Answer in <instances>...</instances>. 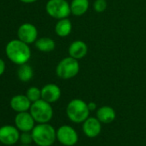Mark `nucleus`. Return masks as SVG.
<instances>
[{
    "label": "nucleus",
    "instance_id": "obj_23",
    "mask_svg": "<svg viewBox=\"0 0 146 146\" xmlns=\"http://www.w3.org/2000/svg\"><path fill=\"white\" fill-rule=\"evenodd\" d=\"M88 107H89V109H90V112L97 110V104L96 102H88Z\"/></svg>",
    "mask_w": 146,
    "mask_h": 146
},
{
    "label": "nucleus",
    "instance_id": "obj_6",
    "mask_svg": "<svg viewBox=\"0 0 146 146\" xmlns=\"http://www.w3.org/2000/svg\"><path fill=\"white\" fill-rule=\"evenodd\" d=\"M46 11L51 17L57 20L68 18L71 14L70 5L67 0H48Z\"/></svg>",
    "mask_w": 146,
    "mask_h": 146
},
{
    "label": "nucleus",
    "instance_id": "obj_25",
    "mask_svg": "<svg viewBox=\"0 0 146 146\" xmlns=\"http://www.w3.org/2000/svg\"><path fill=\"white\" fill-rule=\"evenodd\" d=\"M20 1L23 2V3H25V4H31V3L36 2L37 0H20Z\"/></svg>",
    "mask_w": 146,
    "mask_h": 146
},
{
    "label": "nucleus",
    "instance_id": "obj_11",
    "mask_svg": "<svg viewBox=\"0 0 146 146\" xmlns=\"http://www.w3.org/2000/svg\"><path fill=\"white\" fill-rule=\"evenodd\" d=\"M102 122L96 117H89L83 123V131L86 137L95 138L102 131Z\"/></svg>",
    "mask_w": 146,
    "mask_h": 146
},
{
    "label": "nucleus",
    "instance_id": "obj_15",
    "mask_svg": "<svg viewBox=\"0 0 146 146\" xmlns=\"http://www.w3.org/2000/svg\"><path fill=\"white\" fill-rule=\"evenodd\" d=\"M96 118L102 124H110L116 119V112L110 106H102L96 110Z\"/></svg>",
    "mask_w": 146,
    "mask_h": 146
},
{
    "label": "nucleus",
    "instance_id": "obj_13",
    "mask_svg": "<svg viewBox=\"0 0 146 146\" xmlns=\"http://www.w3.org/2000/svg\"><path fill=\"white\" fill-rule=\"evenodd\" d=\"M69 56L74 58L78 60L84 58L88 53V46L87 44L80 40L72 41L68 48Z\"/></svg>",
    "mask_w": 146,
    "mask_h": 146
},
{
    "label": "nucleus",
    "instance_id": "obj_2",
    "mask_svg": "<svg viewBox=\"0 0 146 146\" xmlns=\"http://www.w3.org/2000/svg\"><path fill=\"white\" fill-rule=\"evenodd\" d=\"M33 140L38 146H52L57 139V131L49 123H40L31 131Z\"/></svg>",
    "mask_w": 146,
    "mask_h": 146
},
{
    "label": "nucleus",
    "instance_id": "obj_1",
    "mask_svg": "<svg viewBox=\"0 0 146 146\" xmlns=\"http://www.w3.org/2000/svg\"><path fill=\"white\" fill-rule=\"evenodd\" d=\"M5 52L10 60L19 65L26 64L31 57V51L29 44L19 39L11 40L6 46Z\"/></svg>",
    "mask_w": 146,
    "mask_h": 146
},
{
    "label": "nucleus",
    "instance_id": "obj_10",
    "mask_svg": "<svg viewBox=\"0 0 146 146\" xmlns=\"http://www.w3.org/2000/svg\"><path fill=\"white\" fill-rule=\"evenodd\" d=\"M35 120L34 119L33 116L30 113L22 112L17 113L15 117V125L16 127L20 131H31L35 127Z\"/></svg>",
    "mask_w": 146,
    "mask_h": 146
},
{
    "label": "nucleus",
    "instance_id": "obj_7",
    "mask_svg": "<svg viewBox=\"0 0 146 146\" xmlns=\"http://www.w3.org/2000/svg\"><path fill=\"white\" fill-rule=\"evenodd\" d=\"M57 140L64 146H74L78 142V134L72 126L63 125L57 130Z\"/></svg>",
    "mask_w": 146,
    "mask_h": 146
},
{
    "label": "nucleus",
    "instance_id": "obj_5",
    "mask_svg": "<svg viewBox=\"0 0 146 146\" xmlns=\"http://www.w3.org/2000/svg\"><path fill=\"white\" fill-rule=\"evenodd\" d=\"M29 113L38 124L49 123L53 116V109L51 103L43 99L32 102Z\"/></svg>",
    "mask_w": 146,
    "mask_h": 146
},
{
    "label": "nucleus",
    "instance_id": "obj_19",
    "mask_svg": "<svg viewBox=\"0 0 146 146\" xmlns=\"http://www.w3.org/2000/svg\"><path fill=\"white\" fill-rule=\"evenodd\" d=\"M17 76L22 82H29L32 79L34 76V71L32 67L27 64H21L17 70Z\"/></svg>",
    "mask_w": 146,
    "mask_h": 146
},
{
    "label": "nucleus",
    "instance_id": "obj_16",
    "mask_svg": "<svg viewBox=\"0 0 146 146\" xmlns=\"http://www.w3.org/2000/svg\"><path fill=\"white\" fill-rule=\"evenodd\" d=\"M71 15L75 17L84 16L90 8L89 0H71L70 4Z\"/></svg>",
    "mask_w": 146,
    "mask_h": 146
},
{
    "label": "nucleus",
    "instance_id": "obj_8",
    "mask_svg": "<svg viewBox=\"0 0 146 146\" xmlns=\"http://www.w3.org/2000/svg\"><path fill=\"white\" fill-rule=\"evenodd\" d=\"M20 138L19 130L13 125H6L0 127V142L5 145L16 144Z\"/></svg>",
    "mask_w": 146,
    "mask_h": 146
},
{
    "label": "nucleus",
    "instance_id": "obj_26",
    "mask_svg": "<svg viewBox=\"0 0 146 146\" xmlns=\"http://www.w3.org/2000/svg\"><path fill=\"white\" fill-rule=\"evenodd\" d=\"M21 146H31L30 144L29 145H26V144H23V145H21Z\"/></svg>",
    "mask_w": 146,
    "mask_h": 146
},
{
    "label": "nucleus",
    "instance_id": "obj_21",
    "mask_svg": "<svg viewBox=\"0 0 146 146\" xmlns=\"http://www.w3.org/2000/svg\"><path fill=\"white\" fill-rule=\"evenodd\" d=\"M108 4L106 0H95L93 3V9L97 13H102L106 11Z\"/></svg>",
    "mask_w": 146,
    "mask_h": 146
},
{
    "label": "nucleus",
    "instance_id": "obj_22",
    "mask_svg": "<svg viewBox=\"0 0 146 146\" xmlns=\"http://www.w3.org/2000/svg\"><path fill=\"white\" fill-rule=\"evenodd\" d=\"M19 140L21 141L23 144L29 145L32 142H34L31 131H23L22 134H20Z\"/></svg>",
    "mask_w": 146,
    "mask_h": 146
},
{
    "label": "nucleus",
    "instance_id": "obj_9",
    "mask_svg": "<svg viewBox=\"0 0 146 146\" xmlns=\"http://www.w3.org/2000/svg\"><path fill=\"white\" fill-rule=\"evenodd\" d=\"M18 39L27 44L35 42L38 37V30L32 23H23L17 30Z\"/></svg>",
    "mask_w": 146,
    "mask_h": 146
},
{
    "label": "nucleus",
    "instance_id": "obj_14",
    "mask_svg": "<svg viewBox=\"0 0 146 146\" xmlns=\"http://www.w3.org/2000/svg\"><path fill=\"white\" fill-rule=\"evenodd\" d=\"M32 102L26 95H17L11 100V107L17 113L27 112L30 109Z\"/></svg>",
    "mask_w": 146,
    "mask_h": 146
},
{
    "label": "nucleus",
    "instance_id": "obj_24",
    "mask_svg": "<svg viewBox=\"0 0 146 146\" xmlns=\"http://www.w3.org/2000/svg\"><path fill=\"white\" fill-rule=\"evenodd\" d=\"M5 64L2 58H0V76L3 75V73L5 72Z\"/></svg>",
    "mask_w": 146,
    "mask_h": 146
},
{
    "label": "nucleus",
    "instance_id": "obj_3",
    "mask_svg": "<svg viewBox=\"0 0 146 146\" xmlns=\"http://www.w3.org/2000/svg\"><path fill=\"white\" fill-rule=\"evenodd\" d=\"M90 113L88 103L79 98L72 99L66 106V115L68 119L76 124L84 123L90 117Z\"/></svg>",
    "mask_w": 146,
    "mask_h": 146
},
{
    "label": "nucleus",
    "instance_id": "obj_18",
    "mask_svg": "<svg viewBox=\"0 0 146 146\" xmlns=\"http://www.w3.org/2000/svg\"><path fill=\"white\" fill-rule=\"evenodd\" d=\"M35 46L36 48L43 52H52L56 47L55 41L49 37H42L35 41Z\"/></svg>",
    "mask_w": 146,
    "mask_h": 146
},
{
    "label": "nucleus",
    "instance_id": "obj_12",
    "mask_svg": "<svg viewBox=\"0 0 146 146\" xmlns=\"http://www.w3.org/2000/svg\"><path fill=\"white\" fill-rule=\"evenodd\" d=\"M62 95L61 89L55 84H47L41 89V99L49 103L58 102Z\"/></svg>",
    "mask_w": 146,
    "mask_h": 146
},
{
    "label": "nucleus",
    "instance_id": "obj_20",
    "mask_svg": "<svg viewBox=\"0 0 146 146\" xmlns=\"http://www.w3.org/2000/svg\"><path fill=\"white\" fill-rule=\"evenodd\" d=\"M27 97L30 100L31 102H35L41 99V90L37 87H30L26 93Z\"/></svg>",
    "mask_w": 146,
    "mask_h": 146
},
{
    "label": "nucleus",
    "instance_id": "obj_4",
    "mask_svg": "<svg viewBox=\"0 0 146 146\" xmlns=\"http://www.w3.org/2000/svg\"><path fill=\"white\" fill-rule=\"evenodd\" d=\"M80 70L78 60L70 56L61 59L56 66L57 76L64 80H69L75 78Z\"/></svg>",
    "mask_w": 146,
    "mask_h": 146
},
{
    "label": "nucleus",
    "instance_id": "obj_17",
    "mask_svg": "<svg viewBox=\"0 0 146 146\" xmlns=\"http://www.w3.org/2000/svg\"><path fill=\"white\" fill-rule=\"evenodd\" d=\"M72 31V23L69 18H63L57 22L55 25V33L58 36L64 38L70 35Z\"/></svg>",
    "mask_w": 146,
    "mask_h": 146
}]
</instances>
